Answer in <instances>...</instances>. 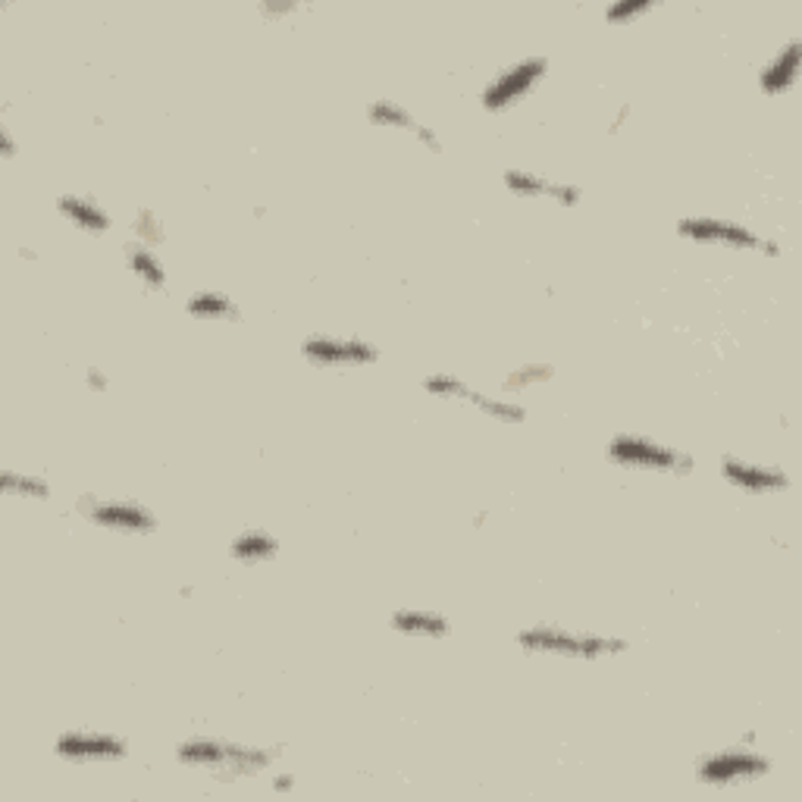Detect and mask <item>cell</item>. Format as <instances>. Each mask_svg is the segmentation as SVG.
<instances>
[{
    "instance_id": "obj_17",
    "label": "cell",
    "mask_w": 802,
    "mask_h": 802,
    "mask_svg": "<svg viewBox=\"0 0 802 802\" xmlns=\"http://www.w3.org/2000/svg\"><path fill=\"white\" fill-rule=\"evenodd\" d=\"M276 552H279V539L270 530L245 527L229 539V558L238 565H248V568L270 562V558H276Z\"/></svg>"
},
{
    "instance_id": "obj_27",
    "label": "cell",
    "mask_w": 802,
    "mask_h": 802,
    "mask_svg": "<svg viewBox=\"0 0 802 802\" xmlns=\"http://www.w3.org/2000/svg\"><path fill=\"white\" fill-rule=\"evenodd\" d=\"M627 119H630V104H621L618 114H614V119H611V126H608V136H618V132L624 129Z\"/></svg>"
},
{
    "instance_id": "obj_26",
    "label": "cell",
    "mask_w": 802,
    "mask_h": 802,
    "mask_svg": "<svg viewBox=\"0 0 802 802\" xmlns=\"http://www.w3.org/2000/svg\"><path fill=\"white\" fill-rule=\"evenodd\" d=\"M85 389L95 392V395H100V392L110 389V379H107V373L100 371V367H85Z\"/></svg>"
},
{
    "instance_id": "obj_8",
    "label": "cell",
    "mask_w": 802,
    "mask_h": 802,
    "mask_svg": "<svg viewBox=\"0 0 802 802\" xmlns=\"http://www.w3.org/2000/svg\"><path fill=\"white\" fill-rule=\"evenodd\" d=\"M54 756L69 764H114L129 759V740L98 727H66L54 740Z\"/></svg>"
},
{
    "instance_id": "obj_30",
    "label": "cell",
    "mask_w": 802,
    "mask_h": 802,
    "mask_svg": "<svg viewBox=\"0 0 802 802\" xmlns=\"http://www.w3.org/2000/svg\"><path fill=\"white\" fill-rule=\"evenodd\" d=\"M486 517H490L486 511H480V514H473V527H483V524H486Z\"/></svg>"
},
{
    "instance_id": "obj_24",
    "label": "cell",
    "mask_w": 802,
    "mask_h": 802,
    "mask_svg": "<svg viewBox=\"0 0 802 802\" xmlns=\"http://www.w3.org/2000/svg\"><path fill=\"white\" fill-rule=\"evenodd\" d=\"M414 141H417L420 148H427L430 154H442V138H439V132H436L432 126H427V122H420V129H417Z\"/></svg>"
},
{
    "instance_id": "obj_33",
    "label": "cell",
    "mask_w": 802,
    "mask_h": 802,
    "mask_svg": "<svg viewBox=\"0 0 802 802\" xmlns=\"http://www.w3.org/2000/svg\"><path fill=\"white\" fill-rule=\"evenodd\" d=\"M252 214H255L257 220H264V216H267V207H255V211H252Z\"/></svg>"
},
{
    "instance_id": "obj_28",
    "label": "cell",
    "mask_w": 802,
    "mask_h": 802,
    "mask_svg": "<svg viewBox=\"0 0 802 802\" xmlns=\"http://www.w3.org/2000/svg\"><path fill=\"white\" fill-rule=\"evenodd\" d=\"M295 774H289V771H282V774H276L274 781H270V787H274L276 793H292L295 790Z\"/></svg>"
},
{
    "instance_id": "obj_3",
    "label": "cell",
    "mask_w": 802,
    "mask_h": 802,
    "mask_svg": "<svg viewBox=\"0 0 802 802\" xmlns=\"http://www.w3.org/2000/svg\"><path fill=\"white\" fill-rule=\"evenodd\" d=\"M606 458L621 470H640V473H667V477H686L696 470V458L689 451L667 446L646 432H614L608 439Z\"/></svg>"
},
{
    "instance_id": "obj_11",
    "label": "cell",
    "mask_w": 802,
    "mask_h": 802,
    "mask_svg": "<svg viewBox=\"0 0 802 802\" xmlns=\"http://www.w3.org/2000/svg\"><path fill=\"white\" fill-rule=\"evenodd\" d=\"M718 470L725 477L727 486H734L744 495H783L793 490V477L778 464H762V461H749V458H737V455H721Z\"/></svg>"
},
{
    "instance_id": "obj_21",
    "label": "cell",
    "mask_w": 802,
    "mask_h": 802,
    "mask_svg": "<svg viewBox=\"0 0 802 802\" xmlns=\"http://www.w3.org/2000/svg\"><path fill=\"white\" fill-rule=\"evenodd\" d=\"M555 376V367L548 361H527V364H517L502 376V392L509 395H524V392L536 389V386H546Z\"/></svg>"
},
{
    "instance_id": "obj_6",
    "label": "cell",
    "mask_w": 802,
    "mask_h": 802,
    "mask_svg": "<svg viewBox=\"0 0 802 802\" xmlns=\"http://www.w3.org/2000/svg\"><path fill=\"white\" fill-rule=\"evenodd\" d=\"M420 386H424V392L436 395V398L461 402V405H468V408L480 411L483 417H490L495 424H502V427H517V424L527 420V408H524L521 402L499 398V395L477 389V386H470L468 379H461V376H455V373H432V376H427Z\"/></svg>"
},
{
    "instance_id": "obj_25",
    "label": "cell",
    "mask_w": 802,
    "mask_h": 802,
    "mask_svg": "<svg viewBox=\"0 0 802 802\" xmlns=\"http://www.w3.org/2000/svg\"><path fill=\"white\" fill-rule=\"evenodd\" d=\"M17 154H20V145L13 138L10 122H0V160H13Z\"/></svg>"
},
{
    "instance_id": "obj_4",
    "label": "cell",
    "mask_w": 802,
    "mask_h": 802,
    "mask_svg": "<svg viewBox=\"0 0 802 802\" xmlns=\"http://www.w3.org/2000/svg\"><path fill=\"white\" fill-rule=\"evenodd\" d=\"M774 771V759L756 749V744H740L730 749H718L703 756L693 774L705 787H740V783H756Z\"/></svg>"
},
{
    "instance_id": "obj_16",
    "label": "cell",
    "mask_w": 802,
    "mask_h": 802,
    "mask_svg": "<svg viewBox=\"0 0 802 802\" xmlns=\"http://www.w3.org/2000/svg\"><path fill=\"white\" fill-rule=\"evenodd\" d=\"M185 313L201 323H242L245 311L229 292L220 289H201L185 298Z\"/></svg>"
},
{
    "instance_id": "obj_31",
    "label": "cell",
    "mask_w": 802,
    "mask_h": 802,
    "mask_svg": "<svg viewBox=\"0 0 802 802\" xmlns=\"http://www.w3.org/2000/svg\"><path fill=\"white\" fill-rule=\"evenodd\" d=\"M195 596V587H179V599H192Z\"/></svg>"
},
{
    "instance_id": "obj_13",
    "label": "cell",
    "mask_w": 802,
    "mask_h": 802,
    "mask_svg": "<svg viewBox=\"0 0 802 802\" xmlns=\"http://www.w3.org/2000/svg\"><path fill=\"white\" fill-rule=\"evenodd\" d=\"M802 63V39H790L774 57L759 69V92L764 98H783L796 88Z\"/></svg>"
},
{
    "instance_id": "obj_14",
    "label": "cell",
    "mask_w": 802,
    "mask_h": 802,
    "mask_svg": "<svg viewBox=\"0 0 802 802\" xmlns=\"http://www.w3.org/2000/svg\"><path fill=\"white\" fill-rule=\"evenodd\" d=\"M54 211L60 220H66L69 226H76L78 233L88 235H107L114 229V216L100 204L98 197L78 195V192H63L54 201Z\"/></svg>"
},
{
    "instance_id": "obj_18",
    "label": "cell",
    "mask_w": 802,
    "mask_h": 802,
    "mask_svg": "<svg viewBox=\"0 0 802 802\" xmlns=\"http://www.w3.org/2000/svg\"><path fill=\"white\" fill-rule=\"evenodd\" d=\"M126 267H129V274L141 282L145 292H163L167 282H170V276H167V267H163L160 255H157L154 248L138 245V242L126 245Z\"/></svg>"
},
{
    "instance_id": "obj_12",
    "label": "cell",
    "mask_w": 802,
    "mask_h": 802,
    "mask_svg": "<svg viewBox=\"0 0 802 802\" xmlns=\"http://www.w3.org/2000/svg\"><path fill=\"white\" fill-rule=\"evenodd\" d=\"M502 185L505 192L521 201H552L558 207H577L584 201V189L574 182H562V179H548L533 170H521V167H505L502 170Z\"/></svg>"
},
{
    "instance_id": "obj_1",
    "label": "cell",
    "mask_w": 802,
    "mask_h": 802,
    "mask_svg": "<svg viewBox=\"0 0 802 802\" xmlns=\"http://www.w3.org/2000/svg\"><path fill=\"white\" fill-rule=\"evenodd\" d=\"M279 756H282L279 746L245 744V740H226V737H207V734L185 737L177 746V762L182 768L207 771L216 781L267 774L279 762Z\"/></svg>"
},
{
    "instance_id": "obj_2",
    "label": "cell",
    "mask_w": 802,
    "mask_h": 802,
    "mask_svg": "<svg viewBox=\"0 0 802 802\" xmlns=\"http://www.w3.org/2000/svg\"><path fill=\"white\" fill-rule=\"evenodd\" d=\"M514 643L530 655H552V659H570V662H602V659H618L630 652V643L624 637L570 630V627L548 624V621L521 627Z\"/></svg>"
},
{
    "instance_id": "obj_23",
    "label": "cell",
    "mask_w": 802,
    "mask_h": 802,
    "mask_svg": "<svg viewBox=\"0 0 802 802\" xmlns=\"http://www.w3.org/2000/svg\"><path fill=\"white\" fill-rule=\"evenodd\" d=\"M659 3L655 0H614L606 7V20L608 22H630L637 17H646L652 13Z\"/></svg>"
},
{
    "instance_id": "obj_5",
    "label": "cell",
    "mask_w": 802,
    "mask_h": 802,
    "mask_svg": "<svg viewBox=\"0 0 802 802\" xmlns=\"http://www.w3.org/2000/svg\"><path fill=\"white\" fill-rule=\"evenodd\" d=\"M548 57L543 54H530L502 66L495 76L483 85L480 92V107L486 114H505L511 107H517L521 100H527L548 76Z\"/></svg>"
},
{
    "instance_id": "obj_15",
    "label": "cell",
    "mask_w": 802,
    "mask_h": 802,
    "mask_svg": "<svg viewBox=\"0 0 802 802\" xmlns=\"http://www.w3.org/2000/svg\"><path fill=\"white\" fill-rule=\"evenodd\" d=\"M389 627L411 640H446L451 633V621L436 608H395Z\"/></svg>"
},
{
    "instance_id": "obj_19",
    "label": "cell",
    "mask_w": 802,
    "mask_h": 802,
    "mask_svg": "<svg viewBox=\"0 0 802 802\" xmlns=\"http://www.w3.org/2000/svg\"><path fill=\"white\" fill-rule=\"evenodd\" d=\"M0 492L10 495V499H25V502H47L54 490H51V483L41 473L3 468L0 470Z\"/></svg>"
},
{
    "instance_id": "obj_29",
    "label": "cell",
    "mask_w": 802,
    "mask_h": 802,
    "mask_svg": "<svg viewBox=\"0 0 802 802\" xmlns=\"http://www.w3.org/2000/svg\"><path fill=\"white\" fill-rule=\"evenodd\" d=\"M759 252H762V255L768 257V260H774V257H781L783 255L781 245H778L774 238H768V235H764V238H762V248H759Z\"/></svg>"
},
{
    "instance_id": "obj_20",
    "label": "cell",
    "mask_w": 802,
    "mask_h": 802,
    "mask_svg": "<svg viewBox=\"0 0 802 802\" xmlns=\"http://www.w3.org/2000/svg\"><path fill=\"white\" fill-rule=\"evenodd\" d=\"M364 114H367V119H371L373 126L395 129V132H408L411 138L417 136V129H420V119L414 117L408 107H402L398 100H389V98L371 100Z\"/></svg>"
},
{
    "instance_id": "obj_7",
    "label": "cell",
    "mask_w": 802,
    "mask_h": 802,
    "mask_svg": "<svg viewBox=\"0 0 802 802\" xmlns=\"http://www.w3.org/2000/svg\"><path fill=\"white\" fill-rule=\"evenodd\" d=\"M301 357L320 371H361L373 367L383 352L364 335L311 333L301 342Z\"/></svg>"
},
{
    "instance_id": "obj_10",
    "label": "cell",
    "mask_w": 802,
    "mask_h": 802,
    "mask_svg": "<svg viewBox=\"0 0 802 802\" xmlns=\"http://www.w3.org/2000/svg\"><path fill=\"white\" fill-rule=\"evenodd\" d=\"M677 235L693 245H712V248H734V252H759L762 238L752 226L740 220L715 214H689L677 220Z\"/></svg>"
},
{
    "instance_id": "obj_22",
    "label": "cell",
    "mask_w": 802,
    "mask_h": 802,
    "mask_svg": "<svg viewBox=\"0 0 802 802\" xmlns=\"http://www.w3.org/2000/svg\"><path fill=\"white\" fill-rule=\"evenodd\" d=\"M132 238H136L138 245H145V248H160V245H167V226H163V220L157 211L151 207H138L136 216H132Z\"/></svg>"
},
{
    "instance_id": "obj_9",
    "label": "cell",
    "mask_w": 802,
    "mask_h": 802,
    "mask_svg": "<svg viewBox=\"0 0 802 802\" xmlns=\"http://www.w3.org/2000/svg\"><path fill=\"white\" fill-rule=\"evenodd\" d=\"M76 511L100 530L122 533V536H151L157 530V514L136 499H100L85 495L78 499Z\"/></svg>"
},
{
    "instance_id": "obj_32",
    "label": "cell",
    "mask_w": 802,
    "mask_h": 802,
    "mask_svg": "<svg viewBox=\"0 0 802 802\" xmlns=\"http://www.w3.org/2000/svg\"><path fill=\"white\" fill-rule=\"evenodd\" d=\"M20 257H22V260H25V257H29V260H35V252H32V248H22Z\"/></svg>"
}]
</instances>
